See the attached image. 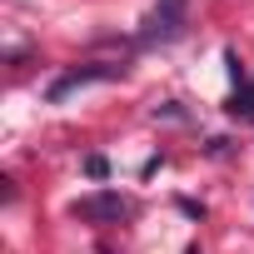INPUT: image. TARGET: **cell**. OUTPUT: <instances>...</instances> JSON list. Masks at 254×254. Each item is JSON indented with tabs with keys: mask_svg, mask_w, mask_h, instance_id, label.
I'll use <instances>...</instances> for the list:
<instances>
[{
	"mask_svg": "<svg viewBox=\"0 0 254 254\" xmlns=\"http://www.w3.org/2000/svg\"><path fill=\"white\" fill-rule=\"evenodd\" d=\"M115 75H125V65H85V70H70V75H60V80L50 85V100H65L70 90L95 85V80H115Z\"/></svg>",
	"mask_w": 254,
	"mask_h": 254,
	"instance_id": "6da1fadb",
	"label": "cell"
},
{
	"mask_svg": "<svg viewBox=\"0 0 254 254\" xmlns=\"http://www.w3.org/2000/svg\"><path fill=\"white\" fill-rule=\"evenodd\" d=\"M180 5H185V0H165V15H160V10L150 15V35H165V40H170V35L180 30V25H175V20H180Z\"/></svg>",
	"mask_w": 254,
	"mask_h": 254,
	"instance_id": "3957f363",
	"label": "cell"
},
{
	"mask_svg": "<svg viewBox=\"0 0 254 254\" xmlns=\"http://www.w3.org/2000/svg\"><path fill=\"white\" fill-rule=\"evenodd\" d=\"M75 214L90 219V224H110V219L125 214V199L120 194H85V199H75Z\"/></svg>",
	"mask_w": 254,
	"mask_h": 254,
	"instance_id": "7a4b0ae2",
	"label": "cell"
},
{
	"mask_svg": "<svg viewBox=\"0 0 254 254\" xmlns=\"http://www.w3.org/2000/svg\"><path fill=\"white\" fill-rule=\"evenodd\" d=\"M105 170H110L105 155H90V160H85V175H90V180H105Z\"/></svg>",
	"mask_w": 254,
	"mask_h": 254,
	"instance_id": "277c9868",
	"label": "cell"
}]
</instances>
